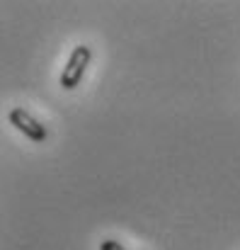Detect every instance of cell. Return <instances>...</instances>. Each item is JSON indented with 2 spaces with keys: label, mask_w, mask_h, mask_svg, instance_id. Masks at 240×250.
Segmentation results:
<instances>
[{
  "label": "cell",
  "mask_w": 240,
  "mask_h": 250,
  "mask_svg": "<svg viewBox=\"0 0 240 250\" xmlns=\"http://www.w3.org/2000/svg\"><path fill=\"white\" fill-rule=\"evenodd\" d=\"M90 59H92V51H90L87 44H80V46H76V49L71 51V56H68L63 71H61V87H63V90L78 87L80 81H82V76H85V68H87Z\"/></svg>",
  "instance_id": "6da1fadb"
},
{
  "label": "cell",
  "mask_w": 240,
  "mask_h": 250,
  "mask_svg": "<svg viewBox=\"0 0 240 250\" xmlns=\"http://www.w3.org/2000/svg\"><path fill=\"white\" fill-rule=\"evenodd\" d=\"M7 119H10V124L17 129V131H22L29 141H34V144H44L46 141V126L41 124V122H37L27 109H22V107H15V109H10V114H7Z\"/></svg>",
  "instance_id": "7a4b0ae2"
},
{
  "label": "cell",
  "mask_w": 240,
  "mask_h": 250,
  "mask_svg": "<svg viewBox=\"0 0 240 250\" xmlns=\"http://www.w3.org/2000/svg\"><path fill=\"white\" fill-rule=\"evenodd\" d=\"M100 250H129L126 246H121L119 241H114V238H107V241H102L100 243Z\"/></svg>",
  "instance_id": "3957f363"
}]
</instances>
